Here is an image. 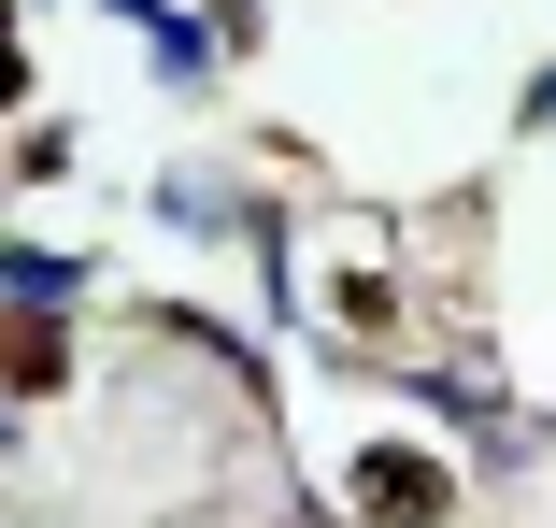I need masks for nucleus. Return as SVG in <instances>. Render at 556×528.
<instances>
[{"mask_svg":"<svg viewBox=\"0 0 556 528\" xmlns=\"http://www.w3.org/2000/svg\"><path fill=\"white\" fill-rule=\"evenodd\" d=\"M442 500H457L442 457H371V472H357V514H371V528H428Z\"/></svg>","mask_w":556,"mask_h":528,"instance_id":"1","label":"nucleus"}]
</instances>
